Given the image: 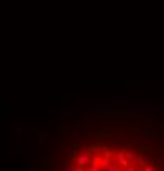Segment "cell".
<instances>
[{
    "label": "cell",
    "instance_id": "cell-1",
    "mask_svg": "<svg viewBox=\"0 0 164 171\" xmlns=\"http://www.w3.org/2000/svg\"><path fill=\"white\" fill-rule=\"evenodd\" d=\"M100 115L108 118H128V117H138L139 112L138 110H102Z\"/></svg>",
    "mask_w": 164,
    "mask_h": 171
},
{
    "label": "cell",
    "instance_id": "cell-2",
    "mask_svg": "<svg viewBox=\"0 0 164 171\" xmlns=\"http://www.w3.org/2000/svg\"><path fill=\"white\" fill-rule=\"evenodd\" d=\"M77 163L80 164V166H82V164H85V163H89V153H87V151H82L80 155L77 156Z\"/></svg>",
    "mask_w": 164,
    "mask_h": 171
},
{
    "label": "cell",
    "instance_id": "cell-3",
    "mask_svg": "<svg viewBox=\"0 0 164 171\" xmlns=\"http://www.w3.org/2000/svg\"><path fill=\"white\" fill-rule=\"evenodd\" d=\"M154 115H164V105H153Z\"/></svg>",
    "mask_w": 164,
    "mask_h": 171
},
{
    "label": "cell",
    "instance_id": "cell-4",
    "mask_svg": "<svg viewBox=\"0 0 164 171\" xmlns=\"http://www.w3.org/2000/svg\"><path fill=\"white\" fill-rule=\"evenodd\" d=\"M102 151H103V155H105V158H112V156H113V153H112V151H110V150H108V148H105V146L102 148Z\"/></svg>",
    "mask_w": 164,
    "mask_h": 171
},
{
    "label": "cell",
    "instance_id": "cell-5",
    "mask_svg": "<svg viewBox=\"0 0 164 171\" xmlns=\"http://www.w3.org/2000/svg\"><path fill=\"white\" fill-rule=\"evenodd\" d=\"M125 158L128 159V161H130V159H133L134 156H133V153H131V151H128V150H126V151H125Z\"/></svg>",
    "mask_w": 164,
    "mask_h": 171
},
{
    "label": "cell",
    "instance_id": "cell-6",
    "mask_svg": "<svg viewBox=\"0 0 164 171\" xmlns=\"http://www.w3.org/2000/svg\"><path fill=\"white\" fill-rule=\"evenodd\" d=\"M143 168H144V171H154V168L149 166V164H146V166H143Z\"/></svg>",
    "mask_w": 164,
    "mask_h": 171
},
{
    "label": "cell",
    "instance_id": "cell-7",
    "mask_svg": "<svg viewBox=\"0 0 164 171\" xmlns=\"http://www.w3.org/2000/svg\"><path fill=\"white\" fill-rule=\"evenodd\" d=\"M159 164L164 168V156H161V158H159Z\"/></svg>",
    "mask_w": 164,
    "mask_h": 171
},
{
    "label": "cell",
    "instance_id": "cell-8",
    "mask_svg": "<svg viewBox=\"0 0 164 171\" xmlns=\"http://www.w3.org/2000/svg\"><path fill=\"white\" fill-rule=\"evenodd\" d=\"M128 171H134V169H133V168H128Z\"/></svg>",
    "mask_w": 164,
    "mask_h": 171
}]
</instances>
